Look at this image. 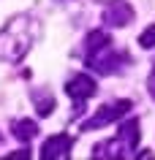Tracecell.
<instances>
[{"instance_id":"6da1fadb","label":"cell","mask_w":155,"mask_h":160,"mask_svg":"<svg viewBox=\"0 0 155 160\" xmlns=\"http://www.w3.org/2000/svg\"><path fill=\"white\" fill-rule=\"evenodd\" d=\"M38 33H41V25L30 14L11 17L8 25L0 30V62H8V65L22 62L30 46L38 41Z\"/></svg>"},{"instance_id":"7a4b0ae2","label":"cell","mask_w":155,"mask_h":160,"mask_svg":"<svg viewBox=\"0 0 155 160\" xmlns=\"http://www.w3.org/2000/svg\"><path fill=\"white\" fill-rule=\"evenodd\" d=\"M82 60L87 68H93L101 76L120 73L122 68L131 62V57L122 49H117L112 43V35L106 30H93L85 38V49H82Z\"/></svg>"},{"instance_id":"3957f363","label":"cell","mask_w":155,"mask_h":160,"mask_svg":"<svg viewBox=\"0 0 155 160\" xmlns=\"http://www.w3.org/2000/svg\"><path fill=\"white\" fill-rule=\"evenodd\" d=\"M131 106H133V103L125 101V98H120V101H114V103H103L101 109H95V114L90 119H82V122H79V130H98V128L112 125V122H117L120 117L128 114Z\"/></svg>"},{"instance_id":"277c9868","label":"cell","mask_w":155,"mask_h":160,"mask_svg":"<svg viewBox=\"0 0 155 160\" xmlns=\"http://www.w3.org/2000/svg\"><path fill=\"white\" fill-rule=\"evenodd\" d=\"M65 92H68V98L74 101V106H76V109H74V119H79V117H82V111H85V101L98 92V84H95L93 76L74 73L68 82H65Z\"/></svg>"},{"instance_id":"5b68a950","label":"cell","mask_w":155,"mask_h":160,"mask_svg":"<svg viewBox=\"0 0 155 160\" xmlns=\"http://www.w3.org/2000/svg\"><path fill=\"white\" fill-rule=\"evenodd\" d=\"M133 17H136V11L128 0H109L103 8V22L109 27H125L133 22Z\"/></svg>"},{"instance_id":"8992f818","label":"cell","mask_w":155,"mask_h":160,"mask_svg":"<svg viewBox=\"0 0 155 160\" xmlns=\"http://www.w3.org/2000/svg\"><path fill=\"white\" fill-rule=\"evenodd\" d=\"M71 149H74V136H68V133H54L52 138L44 141L41 158H44V160H65V158H71Z\"/></svg>"},{"instance_id":"52a82bcc","label":"cell","mask_w":155,"mask_h":160,"mask_svg":"<svg viewBox=\"0 0 155 160\" xmlns=\"http://www.w3.org/2000/svg\"><path fill=\"white\" fill-rule=\"evenodd\" d=\"M117 138L125 144V149H128V152H133L139 147V138H142V125H139V119L131 117L128 122H122V125L117 128Z\"/></svg>"},{"instance_id":"ba28073f","label":"cell","mask_w":155,"mask_h":160,"mask_svg":"<svg viewBox=\"0 0 155 160\" xmlns=\"http://www.w3.org/2000/svg\"><path fill=\"white\" fill-rule=\"evenodd\" d=\"M30 101H33L38 117H49L52 111H54V106H57L52 90H44V87H33V90H30Z\"/></svg>"},{"instance_id":"9c48e42d","label":"cell","mask_w":155,"mask_h":160,"mask_svg":"<svg viewBox=\"0 0 155 160\" xmlns=\"http://www.w3.org/2000/svg\"><path fill=\"white\" fill-rule=\"evenodd\" d=\"M128 155V149H125V144L114 136V138H109V141H101L93 147V158H106V160H117V158H125Z\"/></svg>"},{"instance_id":"30bf717a","label":"cell","mask_w":155,"mask_h":160,"mask_svg":"<svg viewBox=\"0 0 155 160\" xmlns=\"http://www.w3.org/2000/svg\"><path fill=\"white\" fill-rule=\"evenodd\" d=\"M11 133H14V138L22 144L33 141L35 136H38V125H35L33 119H14L11 122Z\"/></svg>"},{"instance_id":"8fae6325","label":"cell","mask_w":155,"mask_h":160,"mask_svg":"<svg viewBox=\"0 0 155 160\" xmlns=\"http://www.w3.org/2000/svg\"><path fill=\"white\" fill-rule=\"evenodd\" d=\"M139 43H142V49H152L155 46V25H150L144 33L139 35Z\"/></svg>"},{"instance_id":"7c38bea8","label":"cell","mask_w":155,"mask_h":160,"mask_svg":"<svg viewBox=\"0 0 155 160\" xmlns=\"http://www.w3.org/2000/svg\"><path fill=\"white\" fill-rule=\"evenodd\" d=\"M14 158H30V152H27V149H19V152H8V160H14Z\"/></svg>"},{"instance_id":"4fadbf2b","label":"cell","mask_w":155,"mask_h":160,"mask_svg":"<svg viewBox=\"0 0 155 160\" xmlns=\"http://www.w3.org/2000/svg\"><path fill=\"white\" fill-rule=\"evenodd\" d=\"M150 95L155 98V71H152V76H150Z\"/></svg>"},{"instance_id":"5bb4252c","label":"cell","mask_w":155,"mask_h":160,"mask_svg":"<svg viewBox=\"0 0 155 160\" xmlns=\"http://www.w3.org/2000/svg\"><path fill=\"white\" fill-rule=\"evenodd\" d=\"M0 144H3V133H0Z\"/></svg>"}]
</instances>
